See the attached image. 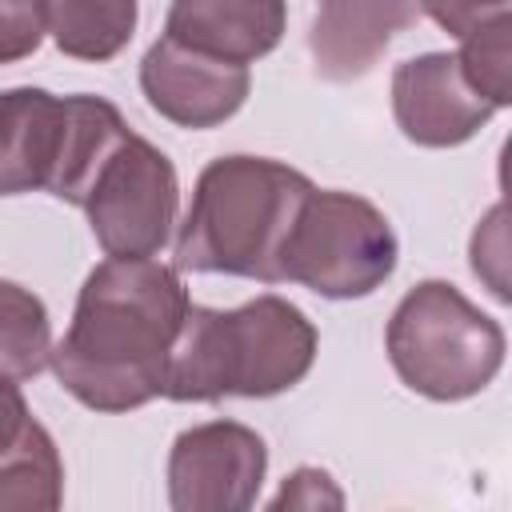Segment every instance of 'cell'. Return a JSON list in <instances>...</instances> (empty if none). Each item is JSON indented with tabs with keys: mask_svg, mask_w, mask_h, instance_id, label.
Returning a JSON list of instances; mask_svg holds the SVG:
<instances>
[{
	"mask_svg": "<svg viewBox=\"0 0 512 512\" xmlns=\"http://www.w3.org/2000/svg\"><path fill=\"white\" fill-rule=\"evenodd\" d=\"M124 136V116L100 96L60 100L44 88H8L0 92V196L44 188L80 208Z\"/></svg>",
	"mask_w": 512,
	"mask_h": 512,
	"instance_id": "4",
	"label": "cell"
},
{
	"mask_svg": "<svg viewBox=\"0 0 512 512\" xmlns=\"http://www.w3.org/2000/svg\"><path fill=\"white\" fill-rule=\"evenodd\" d=\"M188 304L176 268L152 256H108L88 272L72 324L52 344L56 380L92 412H132L164 396Z\"/></svg>",
	"mask_w": 512,
	"mask_h": 512,
	"instance_id": "1",
	"label": "cell"
},
{
	"mask_svg": "<svg viewBox=\"0 0 512 512\" xmlns=\"http://www.w3.org/2000/svg\"><path fill=\"white\" fill-rule=\"evenodd\" d=\"M312 180L268 156H220L196 176L176 232L180 272H224L280 284V252Z\"/></svg>",
	"mask_w": 512,
	"mask_h": 512,
	"instance_id": "3",
	"label": "cell"
},
{
	"mask_svg": "<svg viewBox=\"0 0 512 512\" xmlns=\"http://www.w3.org/2000/svg\"><path fill=\"white\" fill-rule=\"evenodd\" d=\"M416 16L420 0H316V20L308 28L316 72L332 84L360 80Z\"/></svg>",
	"mask_w": 512,
	"mask_h": 512,
	"instance_id": "11",
	"label": "cell"
},
{
	"mask_svg": "<svg viewBox=\"0 0 512 512\" xmlns=\"http://www.w3.org/2000/svg\"><path fill=\"white\" fill-rule=\"evenodd\" d=\"M312 360L316 328L280 296H256L228 312L188 304L164 396L180 404H212L224 396L264 400L296 388L312 372Z\"/></svg>",
	"mask_w": 512,
	"mask_h": 512,
	"instance_id": "2",
	"label": "cell"
},
{
	"mask_svg": "<svg viewBox=\"0 0 512 512\" xmlns=\"http://www.w3.org/2000/svg\"><path fill=\"white\" fill-rule=\"evenodd\" d=\"M288 24L284 0H172L164 36L236 64L268 56Z\"/></svg>",
	"mask_w": 512,
	"mask_h": 512,
	"instance_id": "13",
	"label": "cell"
},
{
	"mask_svg": "<svg viewBox=\"0 0 512 512\" xmlns=\"http://www.w3.org/2000/svg\"><path fill=\"white\" fill-rule=\"evenodd\" d=\"M456 60L484 100H492L496 108L512 100V20H496L492 28L460 40Z\"/></svg>",
	"mask_w": 512,
	"mask_h": 512,
	"instance_id": "16",
	"label": "cell"
},
{
	"mask_svg": "<svg viewBox=\"0 0 512 512\" xmlns=\"http://www.w3.org/2000/svg\"><path fill=\"white\" fill-rule=\"evenodd\" d=\"M396 256V232L372 200L312 188L284 240L280 280L304 284L328 300H356L396 272Z\"/></svg>",
	"mask_w": 512,
	"mask_h": 512,
	"instance_id": "6",
	"label": "cell"
},
{
	"mask_svg": "<svg viewBox=\"0 0 512 512\" xmlns=\"http://www.w3.org/2000/svg\"><path fill=\"white\" fill-rule=\"evenodd\" d=\"M80 208L108 256H156L180 208L176 168L156 144L128 132L100 164Z\"/></svg>",
	"mask_w": 512,
	"mask_h": 512,
	"instance_id": "7",
	"label": "cell"
},
{
	"mask_svg": "<svg viewBox=\"0 0 512 512\" xmlns=\"http://www.w3.org/2000/svg\"><path fill=\"white\" fill-rule=\"evenodd\" d=\"M52 364V324L36 292L0 280V376L32 380Z\"/></svg>",
	"mask_w": 512,
	"mask_h": 512,
	"instance_id": "15",
	"label": "cell"
},
{
	"mask_svg": "<svg viewBox=\"0 0 512 512\" xmlns=\"http://www.w3.org/2000/svg\"><path fill=\"white\" fill-rule=\"evenodd\" d=\"M48 32L44 0H0V64H16L40 48Z\"/></svg>",
	"mask_w": 512,
	"mask_h": 512,
	"instance_id": "17",
	"label": "cell"
},
{
	"mask_svg": "<svg viewBox=\"0 0 512 512\" xmlns=\"http://www.w3.org/2000/svg\"><path fill=\"white\" fill-rule=\"evenodd\" d=\"M140 88L164 120L180 128H216L240 112L252 76L248 64L220 60L164 36L140 60Z\"/></svg>",
	"mask_w": 512,
	"mask_h": 512,
	"instance_id": "9",
	"label": "cell"
},
{
	"mask_svg": "<svg viewBox=\"0 0 512 512\" xmlns=\"http://www.w3.org/2000/svg\"><path fill=\"white\" fill-rule=\"evenodd\" d=\"M396 376L428 400H468L504 364V328L448 280H420L396 304L388 332Z\"/></svg>",
	"mask_w": 512,
	"mask_h": 512,
	"instance_id": "5",
	"label": "cell"
},
{
	"mask_svg": "<svg viewBox=\"0 0 512 512\" xmlns=\"http://www.w3.org/2000/svg\"><path fill=\"white\" fill-rule=\"evenodd\" d=\"M320 504H328V508L344 504V492L332 484V476L324 468H296L280 484V492L268 500L272 512H280V508H320Z\"/></svg>",
	"mask_w": 512,
	"mask_h": 512,
	"instance_id": "19",
	"label": "cell"
},
{
	"mask_svg": "<svg viewBox=\"0 0 512 512\" xmlns=\"http://www.w3.org/2000/svg\"><path fill=\"white\" fill-rule=\"evenodd\" d=\"M48 32L72 60H112L136 32V0H44Z\"/></svg>",
	"mask_w": 512,
	"mask_h": 512,
	"instance_id": "14",
	"label": "cell"
},
{
	"mask_svg": "<svg viewBox=\"0 0 512 512\" xmlns=\"http://www.w3.org/2000/svg\"><path fill=\"white\" fill-rule=\"evenodd\" d=\"M508 4L512 0H420V12L432 16L448 36L468 40L496 20H508Z\"/></svg>",
	"mask_w": 512,
	"mask_h": 512,
	"instance_id": "18",
	"label": "cell"
},
{
	"mask_svg": "<svg viewBox=\"0 0 512 512\" xmlns=\"http://www.w3.org/2000/svg\"><path fill=\"white\" fill-rule=\"evenodd\" d=\"M268 472L264 440L236 420L196 424L168 452V504L176 512H244Z\"/></svg>",
	"mask_w": 512,
	"mask_h": 512,
	"instance_id": "8",
	"label": "cell"
},
{
	"mask_svg": "<svg viewBox=\"0 0 512 512\" xmlns=\"http://www.w3.org/2000/svg\"><path fill=\"white\" fill-rule=\"evenodd\" d=\"M64 464L48 428L28 412L16 380L0 376V512H56Z\"/></svg>",
	"mask_w": 512,
	"mask_h": 512,
	"instance_id": "12",
	"label": "cell"
},
{
	"mask_svg": "<svg viewBox=\"0 0 512 512\" xmlns=\"http://www.w3.org/2000/svg\"><path fill=\"white\" fill-rule=\"evenodd\" d=\"M492 112L496 104L468 84L460 60L448 52H424L392 72V116L420 148L464 144L492 120Z\"/></svg>",
	"mask_w": 512,
	"mask_h": 512,
	"instance_id": "10",
	"label": "cell"
}]
</instances>
